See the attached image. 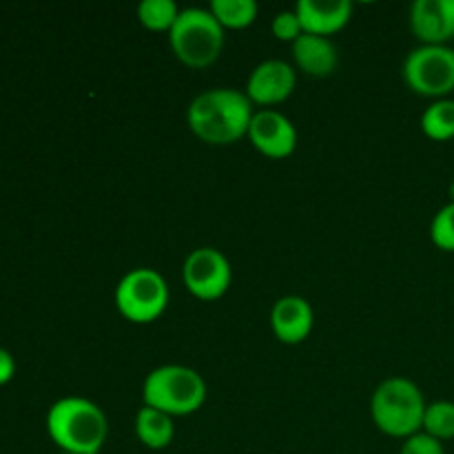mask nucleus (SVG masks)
I'll use <instances>...</instances> for the list:
<instances>
[{
    "instance_id": "nucleus-3",
    "label": "nucleus",
    "mask_w": 454,
    "mask_h": 454,
    "mask_svg": "<svg viewBox=\"0 0 454 454\" xmlns=\"http://www.w3.org/2000/svg\"><path fill=\"white\" fill-rule=\"evenodd\" d=\"M424 393L406 377L381 381L371 399V415L377 428L395 439H408L421 433L426 415Z\"/></svg>"
},
{
    "instance_id": "nucleus-1",
    "label": "nucleus",
    "mask_w": 454,
    "mask_h": 454,
    "mask_svg": "<svg viewBox=\"0 0 454 454\" xmlns=\"http://www.w3.org/2000/svg\"><path fill=\"white\" fill-rule=\"evenodd\" d=\"M255 115L247 91L217 87L191 100L186 109V124L195 137L213 146H226L248 136Z\"/></svg>"
},
{
    "instance_id": "nucleus-14",
    "label": "nucleus",
    "mask_w": 454,
    "mask_h": 454,
    "mask_svg": "<svg viewBox=\"0 0 454 454\" xmlns=\"http://www.w3.org/2000/svg\"><path fill=\"white\" fill-rule=\"evenodd\" d=\"M293 60L300 67L301 74L313 78H328L335 74L340 65V53L331 38L313 34H301L293 43Z\"/></svg>"
},
{
    "instance_id": "nucleus-10",
    "label": "nucleus",
    "mask_w": 454,
    "mask_h": 454,
    "mask_svg": "<svg viewBox=\"0 0 454 454\" xmlns=\"http://www.w3.org/2000/svg\"><path fill=\"white\" fill-rule=\"evenodd\" d=\"M297 71L284 60H264L247 80V96L253 105L273 106L288 100L295 91Z\"/></svg>"
},
{
    "instance_id": "nucleus-5",
    "label": "nucleus",
    "mask_w": 454,
    "mask_h": 454,
    "mask_svg": "<svg viewBox=\"0 0 454 454\" xmlns=\"http://www.w3.org/2000/svg\"><path fill=\"white\" fill-rule=\"evenodd\" d=\"M168 44L182 65L191 69H207L224 49V27L208 9H182L176 25L168 31Z\"/></svg>"
},
{
    "instance_id": "nucleus-4",
    "label": "nucleus",
    "mask_w": 454,
    "mask_h": 454,
    "mask_svg": "<svg viewBox=\"0 0 454 454\" xmlns=\"http://www.w3.org/2000/svg\"><path fill=\"white\" fill-rule=\"evenodd\" d=\"M142 399H145V406L167 412L168 417H186L204 406L207 384L193 368L167 364L146 375Z\"/></svg>"
},
{
    "instance_id": "nucleus-8",
    "label": "nucleus",
    "mask_w": 454,
    "mask_h": 454,
    "mask_svg": "<svg viewBox=\"0 0 454 454\" xmlns=\"http://www.w3.org/2000/svg\"><path fill=\"white\" fill-rule=\"evenodd\" d=\"M186 291L202 301H215L224 295L233 282L229 257L213 247L195 248L182 266Z\"/></svg>"
},
{
    "instance_id": "nucleus-15",
    "label": "nucleus",
    "mask_w": 454,
    "mask_h": 454,
    "mask_svg": "<svg viewBox=\"0 0 454 454\" xmlns=\"http://www.w3.org/2000/svg\"><path fill=\"white\" fill-rule=\"evenodd\" d=\"M136 434L140 443H145L151 450H164L171 446L173 437H176L173 417L149 406L140 408L136 415Z\"/></svg>"
},
{
    "instance_id": "nucleus-18",
    "label": "nucleus",
    "mask_w": 454,
    "mask_h": 454,
    "mask_svg": "<svg viewBox=\"0 0 454 454\" xmlns=\"http://www.w3.org/2000/svg\"><path fill=\"white\" fill-rule=\"evenodd\" d=\"M182 9L173 0H142L137 7V20L151 31H171Z\"/></svg>"
},
{
    "instance_id": "nucleus-2",
    "label": "nucleus",
    "mask_w": 454,
    "mask_h": 454,
    "mask_svg": "<svg viewBox=\"0 0 454 454\" xmlns=\"http://www.w3.org/2000/svg\"><path fill=\"white\" fill-rule=\"evenodd\" d=\"M47 433L62 452L98 454L109 434V424L98 403L84 397H62L49 408Z\"/></svg>"
},
{
    "instance_id": "nucleus-25",
    "label": "nucleus",
    "mask_w": 454,
    "mask_h": 454,
    "mask_svg": "<svg viewBox=\"0 0 454 454\" xmlns=\"http://www.w3.org/2000/svg\"><path fill=\"white\" fill-rule=\"evenodd\" d=\"M60 454H75V452H60Z\"/></svg>"
},
{
    "instance_id": "nucleus-16",
    "label": "nucleus",
    "mask_w": 454,
    "mask_h": 454,
    "mask_svg": "<svg viewBox=\"0 0 454 454\" xmlns=\"http://www.w3.org/2000/svg\"><path fill=\"white\" fill-rule=\"evenodd\" d=\"M208 12L224 29H244L255 22L257 3L255 0H213Z\"/></svg>"
},
{
    "instance_id": "nucleus-22",
    "label": "nucleus",
    "mask_w": 454,
    "mask_h": 454,
    "mask_svg": "<svg viewBox=\"0 0 454 454\" xmlns=\"http://www.w3.org/2000/svg\"><path fill=\"white\" fill-rule=\"evenodd\" d=\"M399 454H446V450H443V443L439 439L426 433H417L406 439Z\"/></svg>"
},
{
    "instance_id": "nucleus-24",
    "label": "nucleus",
    "mask_w": 454,
    "mask_h": 454,
    "mask_svg": "<svg viewBox=\"0 0 454 454\" xmlns=\"http://www.w3.org/2000/svg\"><path fill=\"white\" fill-rule=\"evenodd\" d=\"M450 202H454V182L450 184Z\"/></svg>"
},
{
    "instance_id": "nucleus-20",
    "label": "nucleus",
    "mask_w": 454,
    "mask_h": 454,
    "mask_svg": "<svg viewBox=\"0 0 454 454\" xmlns=\"http://www.w3.org/2000/svg\"><path fill=\"white\" fill-rule=\"evenodd\" d=\"M430 238L437 248L454 253V202H448L446 207L439 208L437 215L433 217Z\"/></svg>"
},
{
    "instance_id": "nucleus-13",
    "label": "nucleus",
    "mask_w": 454,
    "mask_h": 454,
    "mask_svg": "<svg viewBox=\"0 0 454 454\" xmlns=\"http://www.w3.org/2000/svg\"><path fill=\"white\" fill-rule=\"evenodd\" d=\"M295 13L304 34L328 35L344 29L353 18V3L348 0H300Z\"/></svg>"
},
{
    "instance_id": "nucleus-21",
    "label": "nucleus",
    "mask_w": 454,
    "mask_h": 454,
    "mask_svg": "<svg viewBox=\"0 0 454 454\" xmlns=\"http://www.w3.org/2000/svg\"><path fill=\"white\" fill-rule=\"evenodd\" d=\"M270 29H273V35L278 40H282V43H295L297 38H300L304 31H301V25H300V18H297L295 9L293 12H279L278 16L273 18V25H270Z\"/></svg>"
},
{
    "instance_id": "nucleus-6",
    "label": "nucleus",
    "mask_w": 454,
    "mask_h": 454,
    "mask_svg": "<svg viewBox=\"0 0 454 454\" xmlns=\"http://www.w3.org/2000/svg\"><path fill=\"white\" fill-rule=\"evenodd\" d=\"M168 304V284L158 270L133 269L115 286V306L133 324H151L162 317Z\"/></svg>"
},
{
    "instance_id": "nucleus-23",
    "label": "nucleus",
    "mask_w": 454,
    "mask_h": 454,
    "mask_svg": "<svg viewBox=\"0 0 454 454\" xmlns=\"http://www.w3.org/2000/svg\"><path fill=\"white\" fill-rule=\"evenodd\" d=\"M13 375H16V359H13V355L7 348L0 346V386L9 384Z\"/></svg>"
},
{
    "instance_id": "nucleus-9",
    "label": "nucleus",
    "mask_w": 454,
    "mask_h": 454,
    "mask_svg": "<svg viewBox=\"0 0 454 454\" xmlns=\"http://www.w3.org/2000/svg\"><path fill=\"white\" fill-rule=\"evenodd\" d=\"M248 140L262 155L282 160L297 149V129L291 120L275 109L255 111L248 127Z\"/></svg>"
},
{
    "instance_id": "nucleus-11",
    "label": "nucleus",
    "mask_w": 454,
    "mask_h": 454,
    "mask_svg": "<svg viewBox=\"0 0 454 454\" xmlns=\"http://www.w3.org/2000/svg\"><path fill=\"white\" fill-rule=\"evenodd\" d=\"M411 29L421 44H448L454 40V0H415Z\"/></svg>"
},
{
    "instance_id": "nucleus-19",
    "label": "nucleus",
    "mask_w": 454,
    "mask_h": 454,
    "mask_svg": "<svg viewBox=\"0 0 454 454\" xmlns=\"http://www.w3.org/2000/svg\"><path fill=\"white\" fill-rule=\"evenodd\" d=\"M421 433L430 434V437L446 442L454 439V402H434L426 406L424 415V428Z\"/></svg>"
},
{
    "instance_id": "nucleus-17",
    "label": "nucleus",
    "mask_w": 454,
    "mask_h": 454,
    "mask_svg": "<svg viewBox=\"0 0 454 454\" xmlns=\"http://www.w3.org/2000/svg\"><path fill=\"white\" fill-rule=\"evenodd\" d=\"M421 129L430 140L446 142L454 137V100H434L421 115Z\"/></svg>"
},
{
    "instance_id": "nucleus-12",
    "label": "nucleus",
    "mask_w": 454,
    "mask_h": 454,
    "mask_svg": "<svg viewBox=\"0 0 454 454\" xmlns=\"http://www.w3.org/2000/svg\"><path fill=\"white\" fill-rule=\"evenodd\" d=\"M315 326L313 306L300 295H286L270 310V328L282 344L295 346L309 340Z\"/></svg>"
},
{
    "instance_id": "nucleus-7",
    "label": "nucleus",
    "mask_w": 454,
    "mask_h": 454,
    "mask_svg": "<svg viewBox=\"0 0 454 454\" xmlns=\"http://www.w3.org/2000/svg\"><path fill=\"white\" fill-rule=\"evenodd\" d=\"M402 74L417 96L443 100L454 91V49L448 44H421L408 53Z\"/></svg>"
}]
</instances>
